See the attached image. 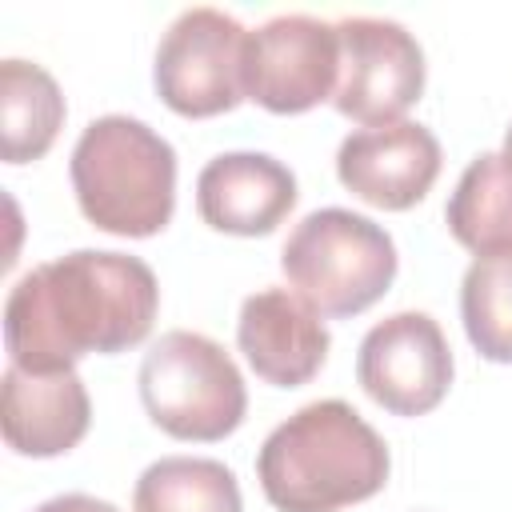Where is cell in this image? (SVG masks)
Wrapping results in <instances>:
<instances>
[{"instance_id":"ac0fdd59","label":"cell","mask_w":512,"mask_h":512,"mask_svg":"<svg viewBox=\"0 0 512 512\" xmlns=\"http://www.w3.org/2000/svg\"><path fill=\"white\" fill-rule=\"evenodd\" d=\"M32 512H120L112 500H100V496H88V492H64V496H52L44 504H36Z\"/></svg>"},{"instance_id":"d6986e66","label":"cell","mask_w":512,"mask_h":512,"mask_svg":"<svg viewBox=\"0 0 512 512\" xmlns=\"http://www.w3.org/2000/svg\"><path fill=\"white\" fill-rule=\"evenodd\" d=\"M500 156L508 160V168H512V128H508V136H504V148H500Z\"/></svg>"},{"instance_id":"9c48e42d","label":"cell","mask_w":512,"mask_h":512,"mask_svg":"<svg viewBox=\"0 0 512 512\" xmlns=\"http://www.w3.org/2000/svg\"><path fill=\"white\" fill-rule=\"evenodd\" d=\"M356 380L384 412L424 416L448 396L452 348L428 312H392L364 332Z\"/></svg>"},{"instance_id":"ba28073f","label":"cell","mask_w":512,"mask_h":512,"mask_svg":"<svg viewBox=\"0 0 512 512\" xmlns=\"http://www.w3.org/2000/svg\"><path fill=\"white\" fill-rule=\"evenodd\" d=\"M340 76L336 24L308 12L264 20L244 44V100L276 116H296L332 100Z\"/></svg>"},{"instance_id":"5bb4252c","label":"cell","mask_w":512,"mask_h":512,"mask_svg":"<svg viewBox=\"0 0 512 512\" xmlns=\"http://www.w3.org/2000/svg\"><path fill=\"white\" fill-rule=\"evenodd\" d=\"M64 92L32 60L8 56L0 64V152L8 164L40 160L64 124Z\"/></svg>"},{"instance_id":"4fadbf2b","label":"cell","mask_w":512,"mask_h":512,"mask_svg":"<svg viewBox=\"0 0 512 512\" xmlns=\"http://www.w3.org/2000/svg\"><path fill=\"white\" fill-rule=\"evenodd\" d=\"M92 424V400L72 372H24L8 364L0 384V428L16 456L48 460L72 452Z\"/></svg>"},{"instance_id":"52a82bcc","label":"cell","mask_w":512,"mask_h":512,"mask_svg":"<svg viewBox=\"0 0 512 512\" xmlns=\"http://www.w3.org/2000/svg\"><path fill=\"white\" fill-rule=\"evenodd\" d=\"M340 36V76L332 104L340 116L380 128L396 124L424 92V48L420 40L384 16H344Z\"/></svg>"},{"instance_id":"7a4b0ae2","label":"cell","mask_w":512,"mask_h":512,"mask_svg":"<svg viewBox=\"0 0 512 512\" xmlns=\"http://www.w3.org/2000/svg\"><path fill=\"white\" fill-rule=\"evenodd\" d=\"M384 436L344 400H312L268 432L256 456L276 512H340L388 484Z\"/></svg>"},{"instance_id":"8fae6325","label":"cell","mask_w":512,"mask_h":512,"mask_svg":"<svg viewBox=\"0 0 512 512\" xmlns=\"http://www.w3.org/2000/svg\"><path fill=\"white\" fill-rule=\"evenodd\" d=\"M236 344L264 384L300 388L324 368L332 336L308 300L288 288H260L240 304Z\"/></svg>"},{"instance_id":"6da1fadb","label":"cell","mask_w":512,"mask_h":512,"mask_svg":"<svg viewBox=\"0 0 512 512\" xmlns=\"http://www.w3.org/2000/svg\"><path fill=\"white\" fill-rule=\"evenodd\" d=\"M156 272L128 252L76 248L24 272L4 304V348L24 372H72L80 356L136 348L156 320Z\"/></svg>"},{"instance_id":"3957f363","label":"cell","mask_w":512,"mask_h":512,"mask_svg":"<svg viewBox=\"0 0 512 512\" xmlns=\"http://www.w3.org/2000/svg\"><path fill=\"white\" fill-rule=\"evenodd\" d=\"M72 192L88 224L156 236L176 208V148L136 116H96L72 148Z\"/></svg>"},{"instance_id":"7c38bea8","label":"cell","mask_w":512,"mask_h":512,"mask_svg":"<svg viewBox=\"0 0 512 512\" xmlns=\"http://www.w3.org/2000/svg\"><path fill=\"white\" fill-rule=\"evenodd\" d=\"M296 208V176L268 152H220L196 176V212L228 236H268Z\"/></svg>"},{"instance_id":"2e32d148","label":"cell","mask_w":512,"mask_h":512,"mask_svg":"<svg viewBox=\"0 0 512 512\" xmlns=\"http://www.w3.org/2000/svg\"><path fill=\"white\" fill-rule=\"evenodd\" d=\"M132 512H244L236 472L212 456H160L132 488Z\"/></svg>"},{"instance_id":"30bf717a","label":"cell","mask_w":512,"mask_h":512,"mask_svg":"<svg viewBox=\"0 0 512 512\" xmlns=\"http://www.w3.org/2000/svg\"><path fill=\"white\" fill-rule=\"evenodd\" d=\"M336 176L364 204L404 212L432 192L440 176V140L416 120L356 128L340 140Z\"/></svg>"},{"instance_id":"277c9868","label":"cell","mask_w":512,"mask_h":512,"mask_svg":"<svg viewBox=\"0 0 512 512\" xmlns=\"http://www.w3.org/2000/svg\"><path fill=\"white\" fill-rule=\"evenodd\" d=\"M280 268L320 316H360L396 280V244L360 212L316 208L288 232Z\"/></svg>"},{"instance_id":"e0dca14e","label":"cell","mask_w":512,"mask_h":512,"mask_svg":"<svg viewBox=\"0 0 512 512\" xmlns=\"http://www.w3.org/2000/svg\"><path fill=\"white\" fill-rule=\"evenodd\" d=\"M460 320L484 360L512 364V248L468 264L460 284Z\"/></svg>"},{"instance_id":"9a60e30c","label":"cell","mask_w":512,"mask_h":512,"mask_svg":"<svg viewBox=\"0 0 512 512\" xmlns=\"http://www.w3.org/2000/svg\"><path fill=\"white\" fill-rule=\"evenodd\" d=\"M444 220L456 244L476 256L512 248V168L500 152H480L460 172Z\"/></svg>"},{"instance_id":"5b68a950","label":"cell","mask_w":512,"mask_h":512,"mask_svg":"<svg viewBox=\"0 0 512 512\" xmlns=\"http://www.w3.org/2000/svg\"><path fill=\"white\" fill-rule=\"evenodd\" d=\"M136 384L148 420L176 440H224L248 412V388L236 360L204 332H164L144 352Z\"/></svg>"},{"instance_id":"8992f818","label":"cell","mask_w":512,"mask_h":512,"mask_svg":"<svg viewBox=\"0 0 512 512\" xmlns=\"http://www.w3.org/2000/svg\"><path fill=\"white\" fill-rule=\"evenodd\" d=\"M244 44L248 32L236 16L208 4L184 8L156 48V96L192 120L232 112L244 100Z\"/></svg>"}]
</instances>
